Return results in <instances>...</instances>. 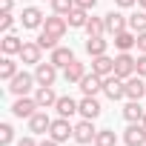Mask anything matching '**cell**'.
Instances as JSON below:
<instances>
[{"instance_id": "cell-1", "label": "cell", "mask_w": 146, "mask_h": 146, "mask_svg": "<svg viewBox=\"0 0 146 146\" xmlns=\"http://www.w3.org/2000/svg\"><path fill=\"white\" fill-rule=\"evenodd\" d=\"M37 83V78L35 75H29V72H17V75L9 80V92L12 95H17V98H23V95H29L32 92V86Z\"/></svg>"}, {"instance_id": "cell-2", "label": "cell", "mask_w": 146, "mask_h": 146, "mask_svg": "<svg viewBox=\"0 0 146 146\" xmlns=\"http://www.w3.org/2000/svg\"><path fill=\"white\" fill-rule=\"evenodd\" d=\"M49 137H54L57 143H63V140H69V137H75V126L69 123V117H57V120H52V126H49Z\"/></svg>"}, {"instance_id": "cell-3", "label": "cell", "mask_w": 146, "mask_h": 146, "mask_svg": "<svg viewBox=\"0 0 146 146\" xmlns=\"http://www.w3.org/2000/svg\"><path fill=\"white\" fill-rule=\"evenodd\" d=\"M103 92L112 100H120V98H126V80L117 78V75H106L103 78Z\"/></svg>"}, {"instance_id": "cell-4", "label": "cell", "mask_w": 146, "mask_h": 146, "mask_svg": "<svg viewBox=\"0 0 146 146\" xmlns=\"http://www.w3.org/2000/svg\"><path fill=\"white\" fill-rule=\"evenodd\" d=\"M115 75L123 78V80L135 75V57H132L129 52H120V54L115 57Z\"/></svg>"}, {"instance_id": "cell-5", "label": "cell", "mask_w": 146, "mask_h": 146, "mask_svg": "<svg viewBox=\"0 0 146 146\" xmlns=\"http://www.w3.org/2000/svg\"><path fill=\"white\" fill-rule=\"evenodd\" d=\"M37 109H40V106H37V100H35V98H26V95H23V98H17V100L12 103L15 117H32Z\"/></svg>"}, {"instance_id": "cell-6", "label": "cell", "mask_w": 146, "mask_h": 146, "mask_svg": "<svg viewBox=\"0 0 146 146\" xmlns=\"http://www.w3.org/2000/svg\"><path fill=\"white\" fill-rule=\"evenodd\" d=\"M126 146H146V126L143 123H129V129L123 132Z\"/></svg>"}, {"instance_id": "cell-7", "label": "cell", "mask_w": 146, "mask_h": 146, "mask_svg": "<svg viewBox=\"0 0 146 146\" xmlns=\"http://www.w3.org/2000/svg\"><path fill=\"white\" fill-rule=\"evenodd\" d=\"M35 78H37V86H52L54 78H57V66H54L52 60H49V63H37Z\"/></svg>"}, {"instance_id": "cell-8", "label": "cell", "mask_w": 146, "mask_h": 146, "mask_svg": "<svg viewBox=\"0 0 146 146\" xmlns=\"http://www.w3.org/2000/svg\"><path fill=\"white\" fill-rule=\"evenodd\" d=\"M43 12L37 9V6H26L23 9V15H20V23H23V29H40L43 26Z\"/></svg>"}, {"instance_id": "cell-9", "label": "cell", "mask_w": 146, "mask_h": 146, "mask_svg": "<svg viewBox=\"0 0 146 146\" xmlns=\"http://www.w3.org/2000/svg\"><path fill=\"white\" fill-rule=\"evenodd\" d=\"M143 95H146V78H140V75L126 78V98L129 100H140Z\"/></svg>"}, {"instance_id": "cell-10", "label": "cell", "mask_w": 146, "mask_h": 146, "mask_svg": "<svg viewBox=\"0 0 146 146\" xmlns=\"http://www.w3.org/2000/svg\"><path fill=\"white\" fill-rule=\"evenodd\" d=\"M103 23H106V32L109 35H117V32H126L129 17H123L120 12H109V15H103Z\"/></svg>"}, {"instance_id": "cell-11", "label": "cell", "mask_w": 146, "mask_h": 146, "mask_svg": "<svg viewBox=\"0 0 146 146\" xmlns=\"http://www.w3.org/2000/svg\"><path fill=\"white\" fill-rule=\"evenodd\" d=\"M95 137H98V129L92 126V120H80L78 126H75V140L78 143H95Z\"/></svg>"}, {"instance_id": "cell-12", "label": "cell", "mask_w": 146, "mask_h": 146, "mask_svg": "<svg viewBox=\"0 0 146 146\" xmlns=\"http://www.w3.org/2000/svg\"><path fill=\"white\" fill-rule=\"evenodd\" d=\"M43 29H46V32H52L54 37H63V35H66V29H69V20H66L63 15H52V17H46V20H43Z\"/></svg>"}, {"instance_id": "cell-13", "label": "cell", "mask_w": 146, "mask_h": 146, "mask_svg": "<svg viewBox=\"0 0 146 146\" xmlns=\"http://www.w3.org/2000/svg\"><path fill=\"white\" fill-rule=\"evenodd\" d=\"M92 72L100 75V78L115 75V60H112L109 54H98V57H92Z\"/></svg>"}, {"instance_id": "cell-14", "label": "cell", "mask_w": 146, "mask_h": 146, "mask_svg": "<svg viewBox=\"0 0 146 146\" xmlns=\"http://www.w3.org/2000/svg\"><path fill=\"white\" fill-rule=\"evenodd\" d=\"M54 109H57V115H60V117H72V115H78V112H80V103H78L75 98L63 95V98H57Z\"/></svg>"}, {"instance_id": "cell-15", "label": "cell", "mask_w": 146, "mask_h": 146, "mask_svg": "<svg viewBox=\"0 0 146 146\" xmlns=\"http://www.w3.org/2000/svg\"><path fill=\"white\" fill-rule=\"evenodd\" d=\"M100 109H103V106H100V100H98L95 95H86V98L80 100V115H83L86 120H95V117L100 115Z\"/></svg>"}, {"instance_id": "cell-16", "label": "cell", "mask_w": 146, "mask_h": 146, "mask_svg": "<svg viewBox=\"0 0 146 146\" xmlns=\"http://www.w3.org/2000/svg\"><path fill=\"white\" fill-rule=\"evenodd\" d=\"M49 126H52V117H49L46 112H35V115L29 117V132H35V135H46Z\"/></svg>"}, {"instance_id": "cell-17", "label": "cell", "mask_w": 146, "mask_h": 146, "mask_svg": "<svg viewBox=\"0 0 146 146\" xmlns=\"http://www.w3.org/2000/svg\"><path fill=\"white\" fill-rule=\"evenodd\" d=\"M40 52H43V49H40V43H37V40H35V43H32V40H26V43H23V49H20V60H23V63H35V66H37V63H40Z\"/></svg>"}, {"instance_id": "cell-18", "label": "cell", "mask_w": 146, "mask_h": 146, "mask_svg": "<svg viewBox=\"0 0 146 146\" xmlns=\"http://www.w3.org/2000/svg\"><path fill=\"white\" fill-rule=\"evenodd\" d=\"M83 75H86V66H83L80 60H72V63L63 69V78H66V83H80V80H83Z\"/></svg>"}, {"instance_id": "cell-19", "label": "cell", "mask_w": 146, "mask_h": 146, "mask_svg": "<svg viewBox=\"0 0 146 146\" xmlns=\"http://www.w3.org/2000/svg\"><path fill=\"white\" fill-rule=\"evenodd\" d=\"M57 69H66L72 60H75V52L72 49H66V46H57V49H52V57H49Z\"/></svg>"}, {"instance_id": "cell-20", "label": "cell", "mask_w": 146, "mask_h": 146, "mask_svg": "<svg viewBox=\"0 0 146 146\" xmlns=\"http://www.w3.org/2000/svg\"><path fill=\"white\" fill-rule=\"evenodd\" d=\"M103 89V78L100 75H95V72H92V75H83V80H80V92L83 95H98Z\"/></svg>"}, {"instance_id": "cell-21", "label": "cell", "mask_w": 146, "mask_h": 146, "mask_svg": "<svg viewBox=\"0 0 146 146\" xmlns=\"http://www.w3.org/2000/svg\"><path fill=\"white\" fill-rule=\"evenodd\" d=\"M35 100H37V106H40V109H49V106H54V103H57V95H54V89H52V86H37Z\"/></svg>"}, {"instance_id": "cell-22", "label": "cell", "mask_w": 146, "mask_h": 146, "mask_svg": "<svg viewBox=\"0 0 146 146\" xmlns=\"http://www.w3.org/2000/svg\"><path fill=\"white\" fill-rule=\"evenodd\" d=\"M23 43H26V40H20L17 35H12V32H6V37L0 40V49H3V54H20V49H23Z\"/></svg>"}, {"instance_id": "cell-23", "label": "cell", "mask_w": 146, "mask_h": 146, "mask_svg": "<svg viewBox=\"0 0 146 146\" xmlns=\"http://www.w3.org/2000/svg\"><path fill=\"white\" fill-rule=\"evenodd\" d=\"M143 115H146V109L140 106V100H129V103L123 106V117H126L129 123H140Z\"/></svg>"}, {"instance_id": "cell-24", "label": "cell", "mask_w": 146, "mask_h": 146, "mask_svg": "<svg viewBox=\"0 0 146 146\" xmlns=\"http://www.w3.org/2000/svg\"><path fill=\"white\" fill-rule=\"evenodd\" d=\"M115 46H117L120 52H129L132 46H137V35H135L132 29H126V32H117V35H115Z\"/></svg>"}, {"instance_id": "cell-25", "label": "cell", "mask_w": 146, "mask_h": 146, "mask_svg": "<svg viewBox=\"0 0 146 146\" xmlns=\"http://www.w3.org/2000/svg\"><path fill=\"white\" fill-rule=\"evenodd\" d=\"M66 20H69V26L72 29H86V23H89V15H86V9H72L69 15H66Z\"/></svg>"}, {"instance_id": "cell-26", "label": "cell", "mask_w": 146, "mask_h": 146, "mask_svg": "<svg viewBox=\"0 0 146 146\" xmlns=\"http://www.w3.org/2000/svg\"><path fill=\"white\" fill-rule=\"evenodd\" d=\"M106 49H109V40H103V35H100V37H89V40H86V52H89L92 57L106 54Z\"/></svg>"}, {"instance_id": "cell-27", "label": "cell", "mask_w": 146, "mask_h": 146, "mask_svg": "<svg viewBox=\"0 0 146 146\" xmlns=\"http://www.w3.org/2000/svg\"><path fill=\"white\" fill-rule=\"evenodd\" d=\"M15 75H17V63L12 60V54H6L0 60V80H12Z\"/></svg>"}, {"instance_id": "cell-28", "label": "cell", "mask_w": 146, "mask_h": 146, "mask_svg": "<svg viewBox=\"0 0 146 146\" xmlns=\"http://www.w3.org/2000/svg\"><path fill=\"white\" fill-rule=\"evenodd\" d=\"M103 32H106L103 17H89V23H86V35H89V37H100Z\"/></svg>"}, {"instance_id": "cell-29", "label": "cell", "mask_w": 146, "mask_h": 146, "mask_svg": "<svg viewBox=\"0 0 146 146\" xmlns=\"http://www.w3.org/2000/svg\"><path fill=\"white\" fill-rule=\"evenodd\" d=\"M115 143H117V137H115L112 129H100L98 137H95V146H115Z\"/></svg>"}, {"instance_id": "cell-30", "label": "cell", "mask_w": 146, "mask_h": 146, "mask_svg": "<svg viewBox=\"0 0 146 146\" xmlns=\"http://www.w3.org/2000/svg\"><path fill=\"white\" fill-rule=\"evenodd\" d=\"M129 29H132L135 35L146 32V12H137V15H132V17H129Z\"/></svg>"}, {"instance_id": "cell-31", "label": "cell", "mask_w": 146, "mask_h": 146, "mask_svg": "<svg viewBox=\"0 0 146 146\" xmlns=\"http://www.w3.org/2000/svg\"><path fill=\"white\" fill-rule=\"evenodd\" d=\"M57 40H60V37H54V35H52V32H46V29L37 35V43H40V49H57Z\"/></svg>"}, {"instance_id": "cell-32", "label": "cell", "mask_w": 146, "mask_h": 146, "mask_svg": "<svg viewBox=\"0 0 146 146\" xmlns=\"http://www.w3.org/2000/svg\"><path fill=\"white\" fill-rule=\"evenodd\" d=\"M52 9H54V15H69L72 9H75V0H52Z\"/></svg>"}, {"instance_id": "cell-33", "label": "cell", "mask_w": 146, "mask_h": 146, "mask_svg": "<svg viewBox=\"0 0 146 146\" xmlns=\"http://www.w3.org/2000/svg\"><path fill=\"white\" fill-rule=\"evenodd\" d=\"M15 140V129H12V123H3L0 126V146H9Z\"/></svg>"}, {"instance_id": "cell-34", "label": "cell", "mask_w": 146, "mask_h": 146, "mask_svg": "<svg viewBox=\"0 0 146 146\" xmlns=\"http://www.w3.org/2000/svg\"><path fill=\"white\" fill-rule=\"evenodd\" d=\"M12 26H15L12 12H3V17H0V29H3V32H12Z\"/></svg>"}, {"instance_id": "cell-35", "label": "cell", "mask_w": 146, "mask_h": 146, "mask_svg": "<svg viewBox=\"0 0 146 146\" xmlns=\"http://www.w3.org/2000/svg\"><path fill=\"white\" fill-rule=\"evenodd\" d=\"M135 75H140V78H146V54H140V57L135 60Z\"/></svg>"}, {"instance_id": "cell-36", "label": "cell", "mask_w": 146, "mask_h": 146, "mask_svg": "<svg viewBox=\"0 0 146 146\" xmlns=\"http://www.w3.org/2000/svg\"><path fill=\"white\" fill-rule=\"evenodd\" d=\"M95 3H98V0H75V6H78V9H86V12H92Z\"/></svg>"}, {"instance_id": "cell-37", "label": "cell", "mask_w": 146, "mask_h": 146, "mask_svg": "<svg viewBox=\"0 0 146 146\" xmlns=\"http://www.w3.org/2000/svg\"><path fill=\"white\" fill-rule=\"evenodd\" d=\"M137 52H140V54H146V32H140V35H137Z\"/></svg>"}, {"instance_id": "cell-38", "label": "cell", "mask_w": 146, "mask_h": 146, "mask_svg": "<svg viewBox=\"0 0 146 146\" xmlns=\"http://www.w3.org/2000/svg\"><path fill=\"white\" fill-rule=\"evenodd\" d=\"M17 146H37V143H35V137H23V140H17Z\"/></svg>"}, {"instance_id": "cell-39", "label": "cell", "mask_w": 146, "mask_h": 146, "mask_svg": "<svg viewBox=\"0 0 146 146\" xmlns=\"http://www.w3.org/2000/svg\"><path fill=\"white\" fill-rule=\"evenodd\" d=\"M115 3H117V6H123V9H129V6H135V3H137V0H115Z\"/></svg>"}, {"instance_id": "cell-40", "label": "cell", "mask_w": 146, "mask_h": 146, "mask_svg": "<svg viewBox=\"0 0 146 146\" xmlns=\"http://www.w3.org/2000/svg\"><path fill=\"white\" fill-rule=\"evenodd\" d=\"M0 9H3V12H12V0H0Z\"/></svg>"}, {"instance_id": "cell-41", "label": "cell", "mask_w": 146, "mask_h": 146, "mask_svg": "<svg viewBox=\"0 0 146 146\" xmlns=\"http://www.w3.org/2000/svg\"><path fill=\"white\" fill-rule=\"evenodd\" d=\"M37 146H60V143H57L54 137H49V140H43V143H37Z\"/></svg>"}, {"instance_id": "cell-42", "label": "cell", "mask_w": 146, "mask_h": 146, "mask_svg": "<svg viewBox=\"0 0 146 146\" xmlns=\"http://www.w3.org/2000/svg\"><path fill=\"white\" fill-rule=\"evenodd\" d=\"M137 6H143V9H146V0H137Z\"/></svg>"}, {"instance_id": "cell-43", "label": "cell", "mask_w": 146, "mask_h": 146, "mask_svg": "<svg viewBox=\"0 0 146 146\" xmlns=\"http://www.w3.org/2000/svg\"><path fill=\"white\" fill-rule=\"evenodd\" d=\"M140 123H143V126H146V115H143V120H140Z\"/></svg>"}]
</instances>
